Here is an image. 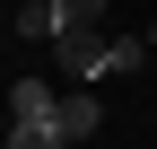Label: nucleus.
<instances>
[{
    "label": "nucleus",
    "mask_w": 157,
    "mask_h": 149,
    "mask_svg": "<svg viewBox=\"0 0 157 149\" xmlns=\"http://www.w3.org/2000/svg\"><path fill=\"white\" fill-rule=\"evenodd\" d=\"M96 123H105V105H96L87 88H70V97H61V132H70V140H87Z\"/></svg>",
    "instance_id": "nucleus-2"
},
{
    "label": "nucleus",
    "mask_w": 157,
    "mask_h": 149,
    "mask_svg": "<svg viewBox=\"0 0 157 149\" xmlns=\"http://www.w3.org/2000/svg\"><path fill=\"white\" fill-rule=\"evenodd\" d=\"M17 9H35V0H17Z\"/></svg>",
    "instance_id": "nucleus-4"
},
{
    "label": "nucleus",
    "mask_w": 157,
    "mask_h": 149,
    "mask_svg": "<svg viewBox=\"0 0 157 149\" xmlns=\"http://www.w3.org/2000/svg\"><path fill=\"white\" fill-rule=\"evenodd\" d=\"M52 18H61V35H96L105 0H52Z\"/></svg>",
    "instance_id": "nucleus-3"
},
{
    "label": "nucleus",
    "mask_w": 157,
    "mask_h": 149,
    "mask_svg": "<svg viewBox=\"0 0 157 149\" xmlns=\"http://www.w3.org/2000/svg\"><path fill=\"white\" fill-rule=\"evenodd\" d=\"M0 149H70L61 105H52V114H9V140H0Z\"/></svg>",
    "instance_id": "nucleus-1"
}]
</instances>
